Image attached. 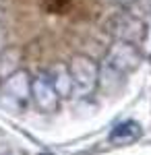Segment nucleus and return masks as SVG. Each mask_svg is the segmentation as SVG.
I'll list each match as a JSON object with an SVG mask.
<instances>
[{
  "mask_svg": "<svg viewBox=\"0 0 151 155\" xmlns=\"http://www.w3.org/2000/svg\"><path fill=\"white\" fill-rule=\"evenodd\" d=\"M0 41H2V35H0Z\"/></svg>",
  "mask_w": 151,
  "mask_h": 155,
  "instance_id": "6e6552de",
  "label": "nucleus"
},
{
  "mask_svg": "<svg viewBox=\"0 0 151 155\" xmlns=\"http://www.w3.org/2000/svg\"><path fill=\"white\" fill-rule=\"evenodd\" d=\"M31 97V79L25 71L11 74L0 91V104L8 110H21Z\"/></svg>",
  "mask_w": 151,
  "mask_h": 155,
  "instance_id": "f03ea898",
  "label": "nucleus"
},
{
  "mask_svg": "<svg viewBox=\"0 0 151 155\" xmlns=\"http://www.w3.org/2000/svg\"><path fill=\"white\" fill-rule=\"evenodd\" d=\"M139 134H141V126L137 122H122L120 126H116L112 130L110 141L118 145H126V143H133L135 139H139Z\"/></svg>",
  "mask_w": 151,
  "mask_h": 155,
  "instance_id": "423d86ee",
  "label": "nucleus"
},
{
  "mask_svg": "<svg viewBox=\"0 0 151 155\" xmlns=\"http://www.w3.org/2000/svg\"><path fill=\"white\" fill-rule=\"evenodd\" d=\"M44 155H48V153H44Z\"/></svg>",
  "mask_w": 151,
  "mask_h": 155,
  "instance_id": "1a4fd4ad",
  "label": "nucleus"
},
{
  "mask_svg": "<svg viewBox=\"0 0 151 155\" xmlns=\"http://www.w3.org/2000/svg\"><path fill=\"white\" fill-rule=\"evenodd\" d=\"M69 74L72 81V93L75 95H89L95 85H97V77H99V68L91 58L87 56H75L69 64Z\"/></svg>",
  "mask_w": 151,
  "mask_h": 155,
  "instance_id": "f257e3e1",
  "label": "nucleus"
},
{
  "mask_svg": "<svg viewBox=\"0 0 151 155\" xmlns=\"http://www.w3.org/2000/svg\"><path fill=\"white\" fill-rule=\"evenodd\" d=\"M31 97L35 99V104L42 107L44 112H52V110H56L58 106V93H56V89H54V85L50 81V77H48L46 72H42V74H37L33 81H31Z\"/></svg>",
  "mask_w": 151,
  "mask_h": 155,
  "instance_id": "7ed1b4c3",
  "label": "nucleus"
},
{
  "mask_svg": "<svg viewBox=\"0 0 151 155\" xmlns=\"http://www.w3.org/2000/svg\"><path fill=\"white\" fill-rule=\"evenodd\" d=\"M69 6H70V0H44V8L48 12H54V15L66 12Z\"/></svg>",
  "mask_w": 151,
  "mask_h": 155,
  "instance_id": "0eeeda50",
  "label": "nucleus"
},
{
  "mask_svg": "<svg viewBox=\"0 0 151 155\" xmlns=\"http://www.w3.org/2000/svg\"><path fill=\"white\" fill-rule=\"evenodd\" d=\"M135 62H137V56L133 50L128 46H118L112 50V54L108 58V66H112L114 71H126L130 66H135Z\"/></svg>",
  "mask_w": 151,
  "mask_h": 155,
  "instance_id": "39448f33",
  "label": "nucleus"
},
{
  "mask_svg": "<svg viewBox=\"0 0 151 155\" xmlns=\"http://www.w3.org/2000/svg\"><path fill=\"white\" fill-rule=\"evenodd\" d=\"M48 77H50V81L54 85L58 97H66V95L72 93V81H70V74H69V68H66V66L56 64L54 68H50Z\"/></svg>",
  "mask_w": 151,
  "mask_h": 155,
  "instance_id": "20e7f679",
  "label": "nucleus"
}]
</instances>
